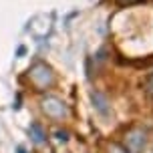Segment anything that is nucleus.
I'll use <instances>...</instances> for the list:
<instances>
[{"label": "nucleus", "instance_id": "nucleus-2", "mask_svg": "<svg viewBox=\"0 0 153 153\" xmlns=\"http://www.w3.org/2000/svg\"><path fill=\"white\" fill-rule=\"evenodd\" d=\"M40 105H42V111L46 113V117H51V119H65L69 115L67 103L62 99H59V97H53V95L45 97L40 101Z\"/></svg>", "mask_w": 153, "mask_h": 153}, {"label": "nucleus", "instance_id": "nucleus-1", "mask_svg": "<svg viewBox=\"0 0 153 153\" xmlns=\"http://www.w3.org/2000/svg\"><path fill=\"white\" fill-rule=\"evenodd\" d=\"M28 76H30V83L36 87L38 91H45L48 87H53L54 83V75H53V69L45 65V62H34L28 71Z\"/></svg>", "mask_w": 153, "mask_h": 153}, {"label": "nucleus", "instance_id": "nucleus-7", "mask_svg": "<svg viewBox=\"0 0 153 153\" xmlns=\"http://www.w3.org/2000/svg\"><path fill=\"white\" fill-rule=\"evenodd\" d=\"M145 89H147V93H149V95L153 97V75L149 76V79H147V85H145Z\"/></svg>", "mask_w": 153, "mask_h": 153}, {"label": "nucleus", "instance_id": "nucleus-3", "mask_svg": "<svg viewBox=\"0 0 153 153\" xmlns=\"http://www.w3.org/2000/svg\"><path fill=\"white\" fill-rule=\"evenodd\" d=\"M125 149L129 153H141L145 147V131L143 129H131L125 135Z\"/></svg>", "mask_w": 153, "mask_h": 153}, {"label": "nucleus", "instance_id": "nucleus-6", "mask_svg": "<svg viewBox=\"0 0 153 153\" xmlns=\"http://www.w3.org/2000/svg\"><path fill=\"white\" fill-rule=\"evenodd\" d=\"M109 153H129V151H127L123 145H119V143H111V147H109Z\"/></svg>", "mask_w": 153, "mask_h": 153}, {"label": "nucleus", "instance_id": "nucleus-4", "mask_svg": "<svg viewBox=\"0 0 153 153\" xmlns=\"http://www.w3.org/2000/svg\"><path fill=\"white\" fill-rule=\"evenodd\" d=\"M93 103H95V109H97L103 117L109 115V103H107V99H105L101 93H93Z\"/></svg>", "mask_w": 153, "mask_h": 153}, {"label": "nucleus", "instance_id": "nucleus-5", "mask_svg": "<svg viewBox=\"0 0 153 153\" xmlns=\"http://www.w3.org/2000/svg\"><path fill=\"white\" fill-rule=\"evenodd\" d=\"M32 135H34V141H36V143H40V141H42V137H45V135H42V131H40V127H38V125H32Z\"/></svg>", "mask_w": 153, "mask_h": 153}]
</instances>
